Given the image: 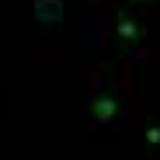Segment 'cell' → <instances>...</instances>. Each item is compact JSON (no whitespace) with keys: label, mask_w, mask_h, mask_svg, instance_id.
<instances>
[]
</instances>
